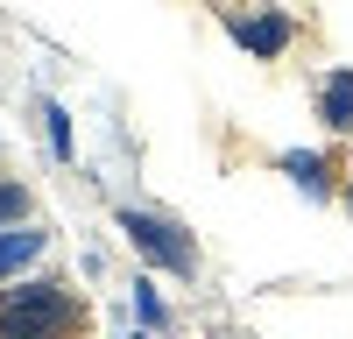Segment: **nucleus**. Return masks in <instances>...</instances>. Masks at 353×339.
<instances>
[{
  "label": "nucleus",
  "mask_w": 353,
  "mask_h": 339,
  "mask_svg": "<svg viewBox=\"0 0 353 339\" xmlns=\"http://www.w3.org/2000/svg\"><path fill=\"white\" fill-rule=\"evenodd\" d=\"M276 170H283V177L290 184H297L304 198H318V205H332V198H346L332 177H339V170H332V156H318V149H283L276 156Z\"/></svg>",
  "instance_id": "nucleus-4"
},
{
  "label": "nucleus",
  "mask_w": 353,
  "mask_h": 339,
  "mask_svg": "<svg viewBox=\"0 0 353 339\" xmlns=\"http://www.w3.org/2000/svg\"><path fill=\"white\" fill-rule=\"evenodd\" d=\"M318 121H325L332 134H353V71H325L318 78Z\"/></svg>",
  "instance_id": "nucleus-6"
},
{
  "label": "nucleus",
  "mask_w": 353,
  "mask_h": 339,
  "mask_svg": "<svg viewBox=\"0 0 353 339\" xmlns=\"http://www.w3.org/2000/svg\"><path fill=\"white\" fill-rule=\"evenodd\" d=\"M85 297L64 276H21L0 290V339H78Z\"/></svg>",
  "instance_id": "nucleus-1"
},
{
  "label": "nucleus",
  "mask_w": 353,
  "mask_h": 339,
  "mask_svg": "<svg viewBox=\"0 0 353 339\" xmlns=\"http://www.w3.org/2000/svg\"><path fill=\"white\" fill-rule=\"evenodd\" d=\"M226 36L241 43V50H254L261 64H276V56H290V43H297V21H290L283 8H226Z\"/></svg>",
  "instance_id": "nucleus-3"
},
{
  "label": "nucleus",
  "mask_w": 353,
  "mask_h": 339,
  "mask_svg": "<svg viewBox=\"0 0 353 339\" xmlns=\"http://www.w3.org/2000/svg\"><path fill=\"white\" fill-rule=\"evenodd\" d=\"M28 212H36V198H28L21 177H0V234H14V226H28Z\"/></svg>",
  "instance_id": "nucleus-7"
},
{
  "label": "nucleus",
  "mask_w": 353,
  "mask_h": 339,
  "mask_svg": "<svg viewBox=\"0 0 353 339\" xmlns=\"http://www.w3.org/2000/svg\"><path fill=\"white\" fill-rule=\"evenodd\" d=\"M113 226L128 234V247H134V254H141L149 269H163V276H198V240H191V234H184L176 219L121 205V212H113Z\"/></svg>",
  "instance_id": "nucleus-2"
},
{
  "label": "nucleus",
  "mask_w": 353,
  "mask_h": 339,
  "mask_svg": "<svg viewBox=\"0 0 353 339\" xmlns=\"http://www.w3.org/2000/svg\"><path fill=\"white\" fill-rule=\"evenodd\" d=\"M43 254H50V234H43V226H14V234H0V290L21 282Z\"/></svg>",
  "instance_id": "nucleus-5"
},
{
  "label": "nucleus",
  "mask_w": 353,
  "mask_h": 339,
  "mask_svg": "<svg viewBox=\"0 0 353 339\" xmlns=\"http://www.w3.org/2000/svg\"><path fill=\"white\" fill-rule=\"evenodd\" d=\"M134 318L149 325V332H156V325L170 318V311H163V297H156V282H134Z\"/></svg>",
  "instance_id": "nucleus-9"
},
{
  "label": "nucleus",
  "mask_w": 353,
  "mask_h": 339,
  "mask_svg": "<svg viewBox=\"0 0 353 339\" xmlns=\"http://www.w3.org/2000/svg\"><path fill=\"white\" fill-rule=\"evenodd\" d=\"M43 134H50V156L71 163V113L57 106V99H43Z\"/></svg>",
  "instance_id": "nucleus-8"
},
{
  "label": "nucleus",
  "mask_w": 353,
  "mask_h": 339,
  "mask_svg": "<svg viewBox=\"0 0 353 339\" xmlns=\"http://www.w3.org/2000/svg\"><path fill=\"white\" fill-rule=\"evenodd\" d=\"M346 212H353V177H346Z\"/></svg>",
  "instance_id": "nucleus-10"
}]
</instances>
